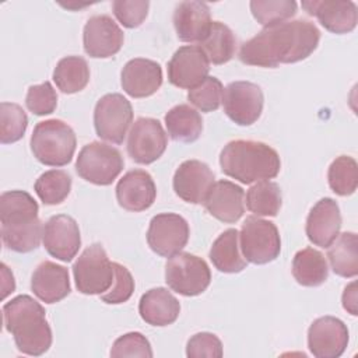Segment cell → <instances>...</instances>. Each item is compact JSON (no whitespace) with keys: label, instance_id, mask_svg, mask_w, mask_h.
Segmentation results:
<instances>
[{"label":"cell","instance_id":"cell-21","mask_svg":"<svg viewBox=\"0 0 358 358\" xmlns=\"http://www.w3.org/2000/svg\"><path fill=\"white\" fill-rule=\"evenodd\" d=\"M123 91L133 98H145L155 94L162 84V69L159 63L136 57L129 60L120 73Z\"/></svg>","mask_w":358,"mask_h":358},{"label":"cell","instance_id":"cell-40","mask_svg":"<svg viewBox=\"0 0 358 358\" xmlns=\"http://www.w3.org/2000/svg\"><path fill=\"white\" fill-rule=\"evenodd\" d=\"M110 357L122 358V357H141V358H151L152 350L150 341L145 336L138 331H130L119 338L115 340Z\"/></svg>","mask_w":358,"mask_h":358},{"label":"cell","instance_id":"cell-24","mask_svg":"<svg viewBox=\"0 0 358 358\" xmlns=\"http://www.w3.org/2000/svg\"><path fill=\"white\" fill-rule=\"evenodd\" d=\"M211 24L210 7L203 1H182L173 11V27L182 42H201Z\"/></svg>","mask_w":358,"mask_h":358},{"label":"cell","instance_id":"cell-37","mask_svg":"<svg viewBox=\"0 0 358 358\" xmlns=\"http://www.w3.org/2000/svg\"><path fill=\"white\" fill-rule=\"evenodd\" d=\"M28 127V116L24 109L13 102L0 103V141L11 144L21 140Z\"/></svg>","mask_w":358,"mask_h":358},{"label":"cell","instance_id":"cell-30","mask_svg":"<svg viewBox=\"0 0 358 358\" xmlns=\"http://www.w3.org/2000/svg\"><path fill=\"white\" fill-rule=\"evenodd\" d=\"M292 275L303 287H319L329 277L327 262L319 250L305 248L292 259Z\"/></svg>","mask_w":358,"mask_h":358},{"label":"cell","instance_id":"cell-38","mask_svg":"<svg viewBox=\"0 0 358 358\" xmlns=\"http://www.w3.org/2000/svg\"><path fill=\"white\" fill-rule=\"evenodd\" d=\"M224 87L217 77L207 76L199 85L189 90L187 99L201 112L217 110L222 102Z\"/></svg>","mask_w":358,"mask_h":358},{"label":"cell","instance_id":"cell-6","mask_svg":"<svg viewBox=\"0 0 358 358\" xmlns=\"http://www.w3.org/2000/svg\"><path fill=\"white\" fill-rule=\"evenodd\" d=\"M73 274L77 289L85 295L106 292L115 280L113 263L101 243H94L83 250L73 264Z\"/></svg>","mask_w":358,"mask_h":358},{"label":"cell","instance_id":"cell-14","mask_svg":"<svg viewBox=\"0 0 358 358\" xmlns=\"http://www.w3.org/2000/svg\"><path fill=\"white\" fill-rule=\"evenodd\" d=\"M348 329L334 316H322L308 329V348L316 358H338L348 345Z\"/></svg>","mask_w":358,"mask_h":358},{"label":"cell","instance_id":"cell-33","mask_svg":"<svg viewBox=\"0 0 358 358\" xmlns=\"http://www.w3.org/2000/svg\"><path fill=\"white\" fill-rule=\"evenodd\" d=\"M281 189L275 182L260 180L246 192V207L255 215L275 217L281 208Z\"/></svg>","mask_w":358,"mask_h":358},{"label":"cell","instance_id":"cell-35","mask_svg":"<svg viewBox=\"0 0 358 358\" xmlns=\"http://www.w3.org/2000/svg\"><path fill=\"white\" fill-rule=\"evenodd\" d=\"M327 180L330 189L338 196H350L358 186V165L350 155L337 157L329 166Z\"/></svg>","mask_w":358,"mask_h":358},{"label":"cell","instance_id":"cell-39","mask_svg":"<svg viewBox=\"0 0 358 358\" xmlns=\"http://www.w3.org/2000/svg\"><path fill=\"white\" fill-rule=\"evenodd\" d=\"M25 105L34 115H50L57 106V94L49 81L31 85L27 91Z\"/></svg>","mask_w":358,"mask_h":358},{"label":"cell","instance_id":"cell-1","mask_svg":"<svg viewBox=\"0 0 358 358\" xmlns=\"http://www.w3.org/2000/svg\"><path fill=\"white\" fill-rule=\"evenodd\" d=\"M320 31L308 20H294L264 27L257 35L243 42L239 60L249 66L277 67L309 57L317 48Z\"/></svg>","mask_w":358,"mask_h":358},{"label":"cell","instance_id":"cell-34","mask_svg":"<svg viewBox=\"0 0 358 358\" xmlns=\"http://www.w3.org/2000/svg\"><path fill=\"white\" fill-rule=\"evenodd\" d=\"M35 193L46 206L60 204L67 199L71 190V176L62 169L43 172L34 185Z\"/></svg>","mask_w":358,"mask_h":358},{"label":"cell","instance_id":"cell-7","mask_svg":"<svg viewBox=\"0 0 358 358\" xmlns=\"http://www.w3.org/2000/svg\"><path fill=\"white\" fill-rule=\"evenodd\" d=\"M124 165L120 151L109 144L92 141L81 148L76 161V171L84 180L98 185H110Z\"/></svg>","mask_w":358,"mask_h":358},{"label":"cell","instance_id":"cell-32","mask_svg":"<svg viewBox=\"0 0 358 358\" xmlns=\"http://www.w3.org/2000/svg\"><path fill=\"white\" fill-rule=\"evenodd\" d=\"M200 48L213 64L229 62L236 49V38L231 28L220 21H213L207 36L200 42Z\"/></svg>","mask_w":358,"mask_h":358},{"label":"cell","instance_id":"cell-26","mask_svg":"<svg viewBox=\"0 0 358 358\" xmlns=\"http://www.w3.org/2000/svg\"><path fill=\"white\" fill-rule=\"evenodd\" d=\"M138 313L145 323L164 327L176 322L180 313V303L166 288H151L141 295Z\"/></svg>","mask_w":358,"mask_h":358},{"label":"cell","instance_id":"cell-4","mask_svg":"<svg viewBox=\"0 0 358 358\" xmlns=\"http://www.w3.org/2000/svg\"><path fill=\"white\" fill-rule=\"evenodd\" d=\"M220 165L225 175L245 185L273 179L281 169L277 151L253 140L229 141L220 154Z\"/></svg>","mask_w":358,"mask_h":358},{"label":"cell","instance_id":"cell-20","mask_svg":"<svg viewBox=\"0 0 358 358\" xmlns=\"http://www.w3.org/2000/svg\"><path fill=\"white\" fill-rule=\"evenodd\" d=\"M341 228L340 207L336 200L330 197L320 199L309 211L306 218V235L308 239L319 246L329 248L338 236Z\"/></svg>","mask_w":358,"mask_h":358},{"label":"cell","instance_id":"cell-11","mask_svg":"<svg viewBox=\"0 0 358 358\" xmlns=\"http://www.w3.org/2000/svg\"><path fill=\"white\" fill-rule=\"evenodd\" d=\"M222 105L225 115L239 126L253 124L263 112L262 88L250 81H234L224 88Z\"/></svg>","mask_w":358,"mask_h":358},{"label":"cell","instance_id":"cell-44","mask_svg":"<svg viewBox=\"0 0 358 358\" xmlns=\"http://www.w3.org/2000/svg\"><path fill=\"white\" fill-rule=\"evenodd\" d=\"M343 308L351 313L352 316H357L358 315V308H357V302H358V298H357V282L352 281L351 284H348L345 288H344V292H343Z\"/></svg>","mask_w":358,"mask_h":358},{"label":"cell","instance_id":"cell-16","mask_svg":"<svg viewBox=\"0 0 358 358\" xmlns=\"http://www.w3.org/2000/svg\"><path fill=\"white\" fill-rule=\"evenodd\" d=\"M210 62L197 45L179 48L168 63V80L178 88L192 90L208 74Z\"/></svg>","mask_w":358,"mask_h":358},{"label":"cell","instance_id":"cell-9","mask_svg":"<svg viewBox=\"0 0 358 358\" xmlns=\"http://www.w3.org/2000/svg\"><path fill=\"white\" fill-rule=\"evenodd\" d=\"M241 250L246 262L266 264L275 260L281 252V239L274 222L259 217H248L239 232Z\"/></svg>","mask_w":358,"mask_h":358},{"label":"cell","instance_id":"cell-13","mask_svg":"<svg viewBox=\"0 0 358 358\" xmlns=\"http://www.w3.org/2000/svg\"><path fill=\"white\" fill-rule=\"evenodd\" d=\"M168 145L162 124L152 117H138L127 137V152L137 164L148 165L157 161Z\"/></svg>","mask_w":358,"mask_h":358},{"label":"cell","instance_id":"cell-25","mask_svg":"<svg viewBox=\"0 0 358 358\" xmlns=\"http://www.w3.org/2000/svg\"><path fill=\"white\" fill-rule=\"evenodd\" d=\"M31 289L45 303L64 299L71 291L69 270L50 260L42 262L32 273Z\"/></svg>","mask_w":358,"mask_h":358},{"label":"cell","instance_id":"cell-43","mask_svg":"<svg viewBox=\"0 0 358 358\" xmlns=\"http://www.w3.org/2000/svg\"><path fill=\"white\" fill-rule=\"evenodd\" d=\"M222 343L221 340L208 331L196 333L192 336L186 344V355L189 358H221L222 357Z\"/></svg>","mask_w":358,"mask_h":358},{"label":"cell","instance_id":"cell-12","mask_svg":"<svg viewBox=\"0 0 358 358\" xmlns=\"http://www.w3.org/2000/svg\"><path fill=\"white\" fill-rule=\"evenodd\" d=\"M189 234V224L182 215L162 213L151 218L147 231V243L157 255L171 257L186 246Z\"/></svg>","mask_w":358,"mask_h":358},{"label":"cell","instance_id":"cell-41","mask_svg":"<svg viewBox=\"0 0 358 358\" xmlns=\"http://www.w3.org/2000/svg\"><path fill=\"white\" fill-rule=\"evenodd\" d=\"M150 1L147 0H115L112 10L117 21L126 28H137L147 18Z\"/></svg>","mask_w":358,"mask_h":358},{"label":"cell","instance_id":"cell-5","mask_svg":"<svg viewBox=\"0 0 358 358\" xmlns=\"http://www.w3.org/2000/svg\"><path fill=\"white\" fill-rule=\"evenodd\" d=\"M34 157L48 166H64L74 155L77 138L74 130L59 119L36 123L29 140Z\"/></svg>","mask_w":358,"mask_h":358},{"label":"cell","instance_id":"cell-8","mask_svg":"<svg viewBox=\"0 0 358 358\" xmlns=\"http://www.w3.org/2000/svg\"><path fill=\"white\" fill-rule=\"evenodd\" d=\"M165 281L178 294L196 296L210 285L211 273L204 259L187 252H179L171 256L165 264Z\"/></svg>","mask_w":358,"mask_h":358},{"label":"cell","instance_id":"cell-36","mask_svg":"<svg viewBox=\"0 0 358 358\" xmlns=\"http://www.w3.org/2000/svg\"><path fill=\"white\" fill-rule=\"evenodd\" d=\"M249 6L252 15L263 27L288 21L296 14L298 8L294 0H253Z\"/></svg>","mask_w":358,"mask_h":358},{"label":"cell","instance_id":"cell-27","mask_svg":"<svg viewBox=\"0 0 358 358\" xmlns=\"http://www.w3.org/2000/svg\"><path fill=\"white\" fill-rule=\"evenodd\" d=\"M210 260L221 273H239L246 268V259L241 253L239 232L235 228L224 231L210 249Z\"/></svg>","mask_w":358,"mask_h":358},{"label":"cell","instance_id":"cell-28","mask_svg":"<svg viewBox=\"0 0 358 358\" xmlns=\"http://www.w3.org/2000/svg\"><path fill=\"white\" fill-rule=\"evenodd\" d=\"M165 126L172 140L193 143L203 131V119L196 109L186 103H180L166 112Z\"/></svg>","mask_w":358,"mask_h":358},{"label":"cell","instance_id":"cell-3","mask_svg":"<svg viewBox=\"0 0 358 358\" xmlns=\"http://www.w3.org/2000/svg\"><path fill=\"white\" fill-rule=\"evenodd\" d=\"M4 327L20 352L38 357L52 345V330L45 308L29 295H18L3 305Z\"/></svg>","mask_w":358,"mask_h":358},{"label":"cell","instance_id":"cell-19","mask_svg":"<svg viewBox=\"0 0 358 358\" xmlns=\"http://www.w3.org/2000/svg\"><path fill=\"white\" fill-rule=\"evenodd\" d=\"M157 197L152 176L143 169H133L123 175L116 185V199L122 208L140 213L150 208Z\"/></svg>","mask_w":358,"mask_h":358},{"label":"cell","instance_id":"cell-15","mask_svg":"<svg viewBox=\"0 0 358 358\" xmlns=\"http://www.w3.org/2000/svg\"><path fill=\"white\" fill-rule=\"evenodd\" d=\"M123 41V31L110 15H94L84 25V50L91 57L106 59L115 56L122 49Z\"/></svg>","mask_w":358,"mask_h":358},{"label":"cell","instance_id":"cell-22","mask_svg":"<svg viewBox=\"0 0 358 358\" xmlns=\"http://www.w3.org/2000/svg\"><path fill=\"white\" fill-rule=\"evenodd\" d=\"M302 8L333 34H348L357 27L358 11L354 1L310 0L302 1Z\"/></svg>","mask_w":358,"mask_h":358},{"label":"cell","instance_id":"cell-29","mask_svg":"<svg viewBox=\"0 0 358 358\" xmlns=\"http://www.w3.org/2000/svg\"><path fill=\"white\" fill-rule=\"evenodd\" d=\"M331 270L344 278L358 274V236L354 232H343L327 248Z\"/></svg>","mask_w":358,"mask_h":358},{"label":"cell","instance_id":"cell-18","mask_svg":"<svg viewBox=\"0 0 358 358\" xmlns=\"http://www.w3.org/2000/svg\"><path fill=\"white\" fill-rule=\"evenodd\" d=\"M214 173L199 159L183 161L173 175V190L178 197L190 204H203L213 187Z\"/></svg>","mask_w":358,"mask_h":358},{"label":"cell","instance_id":"cell-10","mask_svg":"<svg viewBox=\"0 0 358 358\" xmlns=\"http://www.w3.org/2000/svg\"><path fill=\"white\" fill-rule=\"evenodd\" d=\"M131 122V103L122 94H106L98 99L94 109V126L98 137L113 144H122Z\"/></svg>","mask_w":358,"mask_h":358},{"label":"cell","instance_id":"cell-2","mask_svg":"<svg viewBox=\"0 0 358 358\" xmlns=\"http://www.w3.org/2000/svg\"><path fill=\"white\" fill-rule=\"evenodd\" d=\"M38 211V203L24 190H10L0 196L1 239L10 250L28 253L39 246L43 227Z\"/></svg>","mask_w":358,"mask_h":358},{"label":"cell","instance_id":"cell-31","mask_svg":"<svg viewBox=\"0 0 358 358\" xmlns=\"http://www.w3.org/2000/svg\"><path fill=\"white\" fill-rule=\"evenodd\" d=\"M53 81L64 94L84 90L90 81V67L81 56H66L59 60L53 70Z\"/></svg>","mask_w":358,"mask_h":358},{"label":"cell","instance_id":"cell-42","mask_svg":"<svg viewBox=\"0 0 358 358\" xmlns=\"http://www.w3.org/2000/svg\"><path fill=\"white\" fill-rule=\"evenodd\" d=\"M113 270H115L113 284L106 292L101 294V299L105 303L117 305L130 299L134 291V280L130 271L119 263H113Z\"/></svg>","mask_w":358,"mask_h":358},{"label":"cell","instance_id":"cell-45","mask_svg":"<svg viewBox=\"0 0 358 358\" xmlns=\"http://www.w3.org/2000/svg\"><path fill=\"white\" fill-rule=\"evenodd\" d=\"M1 274H3V282H1L3 294H1V298L4 299L8 294H11L15 289V281H14L13 273L8 270V267L4 263H1Z\"/></svg>","mask_w":358,"mask_h":358},{"label":"cell","instance_id":"cell-23","mask_svg":"<svg viewBox=\"0 0 358 358\" xmlns=\"http://www.w3.org/2000/svg\"><path fill=\"white\" fill-rule=\"evenodd\" d=\"M245 192L231 180H218L210 189L204 207L210 215L225 224L236 222L245 213Z\"/></svg>","mask_w":358,"mask_h":358},{"label":"cell","instance_id":"cell-17","mask_svg":"<svg viewBox=\"0 0 358 358\" xmlns=\"http://www.w3.org/2000/svg\"><path fill=\"white\" fill-rule=\"evenodd\" d=\"M42 241L46 252L52 257L62 262H71L81 246L78 224L70 215H53L43 227Z\"/></svg>","mask_w":358,"mask_h":358}]
</instances>
